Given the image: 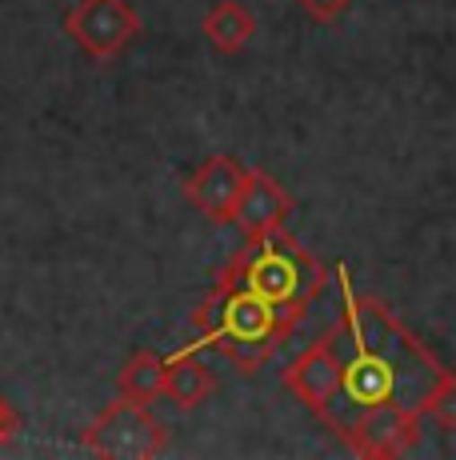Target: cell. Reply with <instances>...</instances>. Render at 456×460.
Segmentation results:
<instances>
[{"instance_id": "obj_1", "label": "cell", "mask_w": 456, "mask_h": 460, "mask_svg": "<svg viewBox=\"0 0 456 460\" xmlns=\"http://www.w3.org/2000/svg\"><path fill=\"white\" fill-rule=\"evenodd\" d=\"M301 321L304 316L288 313V308L273 305V300L216 277L208 300L192 313V324H197V332H200L197 341H192V349L221 352L236 373L252 376L257 368H265L268 360L276 357L280 344L288 341V332Z\"/></svg>"}, {"instance_id": "obj_2", "label": "cell", "mask_w": 456, "mask_h": 460, "mask_svg": "<svg viewBox=\"0 0 456 460\" xmlns=\"http://www.w3.org/2000/svg\"><path fill=\"white\" fill-rule=\"evenodd\" d=\"M420 420L425 412L417 404L400 401H373V404H361V409H348V417H329L332 432L353 448L356 456H368V460H397L417 448L420 440Z\"/></svg>"}, {"instance_id": "obj_3", "label": "cell", "mask_w": 456, "mask_h": 460, "mask_svg": "<svg viewBox=\"0 0 456 460\" xmlns=\"http://www.w3.org/2000/svg\"><path fill=\"white\" fill-rule=\"evenodd\" d=\"M81 445L96 456L148 460V456L164 453L169 432H164V424L153 417L148 404H136V401H125V396H120V401H112L109 409L81 432Z\"/></svg>"}, {"instance_id": "obj_4", "label": "cell", "mask_w": 456, "mask_h": 460, "mask_svg": "<svg viewBox=\"0 0 456 460\" xmlns=\"http://www.w3.org/2000/svg\"><path fill=\"white\" fill-rule=\"evenodd\" d=\"M140 13L128 0H76L65 13V37L89 60H117L140 37Z\"/></svg>"}, {"instance_id": "obj_5", "label": "cell", "mask_w": 456, "mask_h": 460, "mask_svg": "<svg viewBox=\"0 0 456 460\" xmlns=\"http://www.w3.org/2000/svg\"><path fill=\"white\" fill-rule=\"evenodd\" d=\"M340 385H345V365H340V349L332 341V332L312 341L285 368V388L317 417H324V412H332L340 404Z\"/></svg>"}, {"instance_id": "obj_6", "label": "cell", "mask_w": 456, "mask_h": 460, "mask_svg": "<svg viewBox=\"0 0 456 460\" xmlns=\"http://www.w3.org/2000/svg\"><path fill=\"white\" fill-rule=\"evenodd\" d=\"M244 172H249V168L236 161V156L213 153L184 181V197H189V205L205 220H213V225H232V208L244 189Z\"/></svg>"}, {"instance_id": "obj_7", "label": "cell", "mask_w": 456, "mask_h": 460, "mask_svg": "<svg viewBox=\"0 0 456 460\" xmlns=\"http://www.w3.org/2000/svg\"><path fill=\"white\" fill-rule=\"evenodd\" d=\"M288 212H293V197L288 189L276 181L273 172L265 168H252L244 172V189L236 197V208H232V225L241 228L244 236H273L285 228Z\"/></svg>"}, {"instance_id": "obj_8", "label": "cell", "mask_w": 456, "mask_h": 460, "mask_svg": "<svg viewBox=\"0 0 456 460\" xmlns=\"http://www.w3.org/2000/svg\"><path fill=\"white\" fill-rule=\"evenodd\" d=\"M216 385H221V380H216L213 368L197 357V349H192V344H184L177 357L164 360V396H169L180 412L205 404L208 396L216 393Z\"/></svg>"}, {"instance_id": "obj_9", "label": "cell", "mask_w": 456, "mask_h": 460, "mask_svg": "<svg viewBox=\"0 0 456 460\" xmlns=\"http://www.w3.org/2000/svg\"><path fill=\"white\" fill-rule=\"evenodd\" d=\"M200 32H205V40L213 44L216 52L232 57V52L249 49V40L257 37V16H252V8L241 4V0H216L205 13V21H200Z\"/></svg>"}, {"instance_id": "obj_10", "label": "cell", "mask_w": 456, "mask_h": 460, "mask_svg": "<svg viewBox=\"0 0 456 460\" xmlns=\"http://www.w3.org/2000/svg\"><path fill=\"white\" fill-rule=\"evenodd\" d=\"M117 393L125 401H136V404H153L164 396V357L153 349H140L133 357L120 365L117 373Z\"/></svg>"}, {"instance_id": "obj_11", "label": "cell", "mask_w": 456, "mask_h": 460, "mask_svg": "<svg viewBox=\"0 0 456 460\" xmlns=\"http://www.w3.org/2000/svg\"><path fill=\"white\" fill-rule=\"evenodd\" d=\"M296 4L304 8V16H309V21H317V24H337L340 16L348 13V4H353V0H296Z\"/></svg>"}, {"instance_id": "obj_12", "label": "cell", "mask_w": 456, "mask_h": 460, "mask_svg": "<svg viewBox=\"0 0 456 460\" xmlns=\"http://www.w3.org/2000/svg\"><path fill=\"white\" fill-rule=\"evenodd\" d=\"M16 432H21V417H16V409L4 401V396H0V448H4Z\"/></svg>"}]
</instances>
